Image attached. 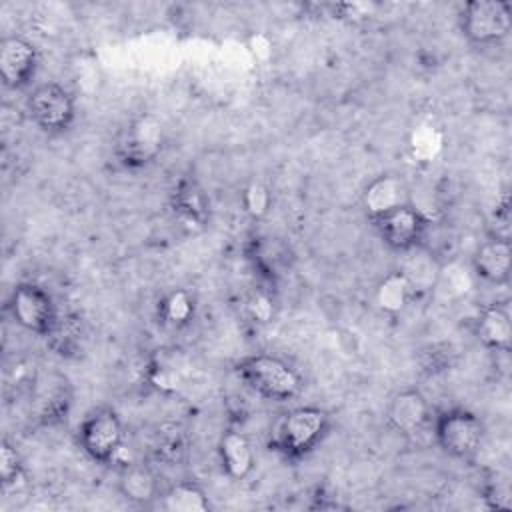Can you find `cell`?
Wrapping results in <instances>:
<instances>
[{
	"instance_id": "cell-1",
	"label": "cell",
	"mask_w": 512,
	"mask_h": 512,
	"mask_svg": "<svg viewBox=\"0 0 512 512\" xmlns=\"http://www.w3.org/2000/svg\"><path fill=\"white\" fill-rule=\"evenodd\" d=\"M234 372L252 392L274 402L292 400L304 388V378L292 364L266 352L240 358Z\"/></svg>"
},
{
	"instance_id": "cell-2",
	"label": "cell",
	"mask_w": 512,
	"mask_h": 512,
	"mask_svg": "<svg viewBox=\"0 0 512 512\" xmlns=\"http://www.w3.org/2000/svg\"><path fill=\"white\" fill-rule=\"evenodd\" d=\"M330 414L318 406H298L282 414L272 430V448L284 458L298 460L310 454L328 434Z\"/></svg>"
},
{
	"instance_id": "cell-3",
	"label": "cell",
	"mask_w": 512,
	"mask_h": 512,
	"mask_svg": "<svg viewBox=\"0 0 512 512\" xmlns=\"http://www.w3.org/2000/svg\"><path fill=\"white\" fill-rule=\"evenodd\" d=\"M124 422L112 408H94L88 412L76 430V440L82 452L98 462V464H110L118 458L122 446H124Z\"/></svg>"
},
{
	"instance_id": "cell-4",
	"label": "cell",
	"mask_w": 512,
	"mask_h": 512,
	"mask_svg": "<svg viewBox=\"0 0 512 512\" xmlns=\"http://www.w3.org/2000/svg\"><path fill=\"white\" fill-rule=\"evenodd\" d=\"M460 32L472 46H494L512 32V4L504 0H470L460 10Z\"/></svg>"
},
{
	"instance_id": "cell-5",
	"label": "cell",
	"mask_w": 512,
	"mask_h": 512,
	"mask_svg": "<svg viewBox=\"0 0 512 512\" xmlns=\"http://www.w3.org/2000/svg\"><path fill=\"white\" fill-rule=\"evenodd\" d=\"M486 436L484 422L466 408H450L436 416L434 438L440 450L456 460H470L482 448Z\"/></svg>"
},
{
	"instance_id": "cell-6",
	"label": "cell",
	"mask_w": 512,
	"mask_h": 512,
	"mask_svg": "<svg viewBox=\"0 0 512 512\" xmlns=\"http://www.w3.org/2000/svg\"><path fill=\"white\" fill-rule=\"evenodd\" d=\"M164 148V126L152 112L134 116L116 140V158L124 168L138 170L152 164Z\"/></svg>"
},
{
	"instance_id": "cell-7",
	"label": "cell",
	"mask_w": 512,
	"mask_h": 512,
	"mask_svg": "<svg viewBox=\"0 0 512 512\" xmlns=\"http://www.w3.org/2000/svg\"><path fill=\"white\" fill-rule=\"evenodd\" d=\"M370 222L376 228L380 240L398 254L424 246L432 226L430 218L412 202L396 206Z\"/></svg>"
},
{
	"instance_id": "cell-8",
	"label": "cell",
	"mask_w": 512,
	"mask_h": 512,
	"mask_svg": "<svg viewBox=\"0 0 512 512\" xmlns=\"http://www.w3.org/2000/svg\"><path fill=\"white\" fill-rule=\"evenodd\" d=\"M32 122L46 134H64L76 120L74 96L58 82H42L26 100Z\"/></svg>"
},
{
	"instance_id": "cell-9",
	"label": "cell",
	"mask_w": 512,
	"mask_h": 512,
	"mask_svg": "<svg viewBox=\"0 0 512 512\" xmlns=\"http://www.w3.org/2000/svg\"><path fill=\"white\" fill-rule=\"evenodd\" d=\"M8 310L18 326L44 338L52 332L60 314L50 292L32 282L14 286L8 300Z\"/></svg>"
},
{
	"instance_id": "cell-10",
	"label": "cell",
	"mask_w": 512,
	"mask_h": 512,
	"mask_svg": "<svg viewBox=\"0 0 512 512\" xmlns=\"http://www.w3.org/2000/svg\"><path fill=\"white\" fill-rule=\"evenodd\" d=\"M38 50L22 36H8L0 44V76L6 88H26L38 70Z\"/></svg>"
},
{
	"instance_id": "cell-11",
	"label": "cell",
	"mask_w": 512,
	"mask_h": 512,
	"mask_svg": "<svg viewBox=\"0 0 512 512\" xmlns=\"http://www.w3.org/2000/svg\"><path fill=\"white\" fill-rule=\"evenodd\" d=\"M430 416V404L426 396L416 388L396 392L386 406L388 426L402 436H414L422 432L430 422Z\"/></svg>"
},
{
	"instance_id": "cell-12",
	"label": "cell",
	"mask_w": 512,
	"mask_h": 512,
	"mask_svg": "<svg viewBox=\"0 0 512 512\" xmlns=\"http://www.w3.org/2000/svg\"><path fill=\"white\" fill-rule=\"evenodd\" d=\"M472 272L486 284L506 286L512 272L510 240L488 238L476 246L472 254Z\"/></svg>"
},
{
	"instance_id": "cell-13",
	"label": "cell",
	"mask_w": 512,
	"mask_h": 512,
	"mask_svg": "<svg viewBox=\"0 0 512 512\" xmlns=\"http://www.w3.org/2000/svg\"><path fill=\"white\" fill-rule=\"evenodd\" d=\"M116 488L120 496L134 506H150L160 498L158 476L144 462L122 464L116 476Z\"/></svg>"
},
{
	"instance_id": "cell-14",
	"label": "cell",
	"mask_w": 512,
	"mask_h": 512,
	"mask_svg": "<svg viewBox=\"0 0 512 512\" xmlns=\"http://www.w3.org/2000/svg\"><path fill=\"white\" fill-rule=\"evenodd\" d=\"M474 334L478 342L492 352H510L512 320L506 302H492L484 306L476 318Z\"/></svg>"
},
{
	"instance_id": "cell-15",
	"label": "cell",
	"mask_w": 512,
	"mask_h": 512,
	"mask_svg": "<svg viewBox=\"0 0 512 512\" xmlns=\"http://www.w3.org/2000/svg\"><path fill=\"white\" fill-rule=\"evenodd\" d=\"M408 202V186L400 176L394 174H382L374 178L362 192V206L368 220H374L376 216Z\"/></svg>"
},
{
	"instance_id": "cell-16",
	"label": "cell",
	"mask_w": 512,
	"mask_h": 512,
	"mask_svg": "<svg viewBox=\"0 0 512 512\" xmlns=\"http://www.w3.org/2000/svg\"><path fill=\"white\" fill-rule=\"evenodd\" d=\"M218 456H220L222 470L232 480H244L256 464V456L250 440L238 430H226L220 436Z\"/></svg>"
},
{
	"instance_id": "cell-17",
	"label": "cell",
	"mask_w": 512,
	"mask_h": 512,
	"mask_svg": "<svg viewBox=\"0 0 512 512\" xmlns=\"http://www.w3.org/2000/svg\"><path fill=\"white\" fill-rule=\"evenodd\" d=\"M160 506L168 512H208L212 508L206 490L194 480H180L160 492Z\"/></svg>"
},
{
	"instance_id": "cell-18",
	"label": "cell",
	"mask_w": 512,
	"mask_h": 512,
	"mask_svg": "<svg viewBox=\"0 0 512 512\" xmlns=\"http://www.w3.org/2000/svg\"><path fill=\"white\" fill-rule=\"evenodd\" d=\"M412 296H414V290L400 270L386 274L376 288L378 306L390 314L402 312Z\"/></svg>"
},
{
	"instance_id": "cell-19",
	"label": "cell",
	"mask_w": 512,
	"mask_h": 512,
	"mask_svg": "<svg viewBox=\"0 0 512 512\" xmlns=\"http://www.w3.org/2000/svg\"><path fill=\"white\" fill-rule=\"evenodd\" d=\"M158 316L162 324L180 328L194 318V298L184 288L168 292L158 304Z\"/></svg>"
},
{
	"instance_id": "cell-20",
	"label": "cell",
	"mask_w": 512,
	"mask_h": 512,
	"mask_svg": "<svg viewBox=\"0 0 512 512\" xmlns=\"http://www.w3.org/2000/svg\"><path fill=\"white\" fill-rule=\"evenodd\" d=\"M80 336H82L80 318L72 312H64V314H58V320H56L52 332L46 336V340L50 342V348L54 352L68 356L78 350Z\"/></svg>"
},
{
	"instance_id": "cell-21",
	"label": "cell",
	"mask_w": 512,
	"mask_h": 512,
	"mask_svg": "<svg viewBox=\"0 0 512 512\" xmlns=\"http://www.w3.org/2000/svg\"><path fill=\"white\" fill-rule=\"evenodd\" d=\"M70 406V396H68V384L66 380H60L56 386H48L42 396H40V410L38 418L42 424H58L60 420L66 418Z\"/></svg>"
},
{
	"instance_id": "cell-22",
	"label": "cell",
	"mask_w": 512,
	"mask_h": 512,
	"mask_svg": "<svg viewBox=\"0 0 512 512\" xmlns=\"http://www.w3.org/2000/svg\"><path fill=\"white\" fill-rule=\"evenodd\" d=\"M24 476V462L14 444L4 440L0 444V482L2 486L16 484Z\"/></svg>"
},
{
	"instance_id": "cell-23",
	"label": "cell",
	"mask_w": 512,
	"mask_h": 512,
	"mask_svg": "<svg viewBox=\"0 0 512 512\" xmlns=\"http://www.w3.org/2000/svg\"><path fill=\"white\" fill-rule=\"evenodd\" d=\"M268 202H270V196H268V190H266L262 184L254 182V184H250V186L246 188V192H244V204H246V210H248L250 214H254V216L264 214V212L268 210Z\"/></svg>"
},
{
	"instance_id": "cell-24",
	"label": "cell",
	"mask_w": 512,
	"mask_h": 512,
	"mask_svg": "<svg viewBox=\"0 0 512 512\" xmlns=\"http://www.w3.org/2000/svg\"><path fill=\"white\" fill-rule=\"evenodd\" d=\"M176 196H178V208H180L184 214H188L190 218H196V216L200 214V210H202V198H200V194H198L196 190H192V188L188 186L186 190H178Z\"/></svg>"
}]
</instances>
